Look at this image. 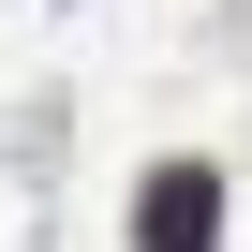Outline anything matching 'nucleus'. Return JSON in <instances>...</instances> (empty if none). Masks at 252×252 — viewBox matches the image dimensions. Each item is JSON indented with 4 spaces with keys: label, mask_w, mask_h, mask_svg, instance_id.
Instances as JSON below:
<instances>
[{
    "label": "nucleus",
    "mask_w": 252,
    "mask_h": 252,
    "mask_svg": "<svg viewBox=\"0 0 252 252\" xmlns=\"http://www.w3.org/2000/svg\"><path fill=\"white\" fill-rule=\"evenodd\" d=\"M208 237H222V163H149L134 252H208Z\"/></svg>",
    "instance_id": "f257e3e1"
}]
</instances>
